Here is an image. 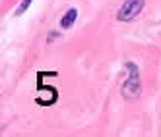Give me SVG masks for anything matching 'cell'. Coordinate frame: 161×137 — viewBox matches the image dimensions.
Masks as SVG:
<instances>
[{
    "label": "cell",
    "mask_w": 161,
    "mask_h": 137,
    "mask_svg": "<svg viewBox=\"0 0 161 137\" xmlns=\"http://www.w3.org/2000/svg\"><path fill=\"white\" fill-rule=\"evenodd\" d=\"M124 68L128 70V77L124 79L122 83V95L126 99H136L140 95V70H138V66L134 62H126Z\"/></svg>",
    "instance_id": "1"
},
{
    "label": "cell",
    "mask_w": 161,
    "mask_h": 137,
    "mask_svg": "<svg viewBox=\"0 0 161 137\" xmlns=\"http://www.w3.org/2000/svg\"><path fill=\"white\" fill-rule=\"evenodd\" d=\"M144 2L146 0H124V4L120 6L119 14H117V19L119 21H132L144 10Z\"/></svg>",
    "instance_id": "2"
},
{
    "label": "cell",
    "mask_w": 161,
    "mask_h": 137,
    "mask_svg": "<svg viewBox=\"0 0 161 137\" xmlns=\"http://www.w3.org/2000/svg\"><path fill=\"white\" fill-rule=\"evenodd\" d=\"M76 18H78V10H76V8H70V10H68V12L62 16V19H60V27H62V29L72 27L74 21H76Z\"/></svg>",
    "instance_id": "3"
},
{
    "label": "cell",
    "mask_w": 161,
    "mask_h": 137,
    "mask_svg": "<svg viewBox=\"0 0 161 137\" xmlns=\"http://www.w3.org/2000/svg\"><path fill=\"white\" fill-rule=\"evenodd\" d=\"M31 2H33V0H21V4L16 8V16H21V14H24L25 10L31 6Z\"/></svg>",
    "instance_id": "4"
}]
</instances>
